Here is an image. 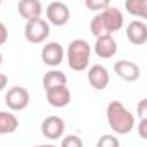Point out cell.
<instances>
[{"instance_id": "cell-10", "label": "cell", "mask_w": 147, "mask_h": 147, "mask_svg": "<svg viewBox=\"0 0 147 147\" xmlns=\"http://www.w3.org/2000/svg\"><path fill=\"white\" fill-rule=\"evenodd\" d=\"M87 80L91 84V87H94L96 91H103L108 87L110 84V74L108 69L103 65H92L87 72Z\"/></svg>"}, {"instance_id": "cell-17", "label": "cell", "mask_w": 147, "mask_h": 147, "mask_svg": "<svg viewBox=\"0 0 147 147\" xmlns=\"http://www.w3.org/2000/svg\"><path fill=\"white\" fill-rule=\"evenodd\" d=\"M125 10L134 17L147 21V0H125Z\"/></svg>"}, {"instance_id": "cell-21", "label": "cell", "mask_w": 147, "mask_h": 147, "mask_svg": "<svg viewBox=\"0 0 147 147\" xmlns=\"http://www.w3.org/2000/svg\"><path fill=\"white\" fill-rule=\"evenodd\" d=\"M137 115L140 116V120H147V98L139 101V105H137Z\"/></svg>"}, {"instance_id": "cell-18", "label": "cell", "mask_w": 147, "mask_h": 147, "mask_svg": "<svg viewBox=\"0 0 147 147\" xmlns=\"http://www.w3.org/2000/svg\"><path fill=\"white\" fill-rule=\"evenodd\" d=\"M111 0H86V7L92 12H101L105 9H108Z\"/></svg>"}, {"instance_id": "cell-8", "label": "cell", "mask_w": 147, "mask_h": 147, "mask_svg": "<svg viewBox=\"0 0 147 147\" xmlns=\"http://www.w3.org/2000/svg\"><path fill=\"white\" fill-rule=\"evenodd\" d=\"M65 132V121L60 116H48L41 123V134L48 140H57Z\"/></svg>"}, {"instance_id": "cell-6", "label": "cell", "mask_w": 147, "mask_h": 147, "mask_svg": "<svg viewBox=\"0 0 147 147\" xmlns=\"http://www.w3.org/2000/svg\"><path fill=\"white\" fill-rule=\"evenodd\" d=\"M46 17H48V22L53 24V26H65L70 19V9L63 3V2H51L48 7H46Z\"/></svg>"}, {"instance_id": "cell-20", "label": "cell", "mask_w": 147, "mask_h": 147, "mask_svg": "<svg viewBox=\"0 0 147 147\" xmlns=\"http://www.w3.org/2000/svg\"><path fill=\"white\" fill-rule=\"evenodd\" d=\"M60 147H84V144L79 135H67V137H63Z\"/></svg>"}, {"instance_id": "cell-15", "label": "cell", "mask_w": 147, "mask_h": 147, "mask_svg": "<svg viewBox=\"0 0 147 147\" xmlns=\"http://www.w3.org/2000/svg\"><path fill=\"white\" fill-rule=\"evenodd\" d=\"M19 128V120L12 111H0V135L14 134Z\"/></svg>"}, {"instance_id": "cell-19", "label": "cell", "mask_w": 147, "mask_h": 147, "mask_svg": "<svg viewBox=\"0 0 147 147\" xmlns=\"http://www.w3.org/2000/svg\"><path fill=\"white\" fill-rule=\"evenodd\" d=\"M96 147H120V140L115 137V135H101L96 142Z\"/></svg>"}, {"instance_id": "cell-2", "label": "cell", "mask_w": 147, "mask_h": 147, "mask_svg": "<svg viewBox=\"0 0 147 147\" xmlns=\"http://www.w3.org/2000/svg\"><path fill=\"white\" fill-rule=\"evenodd\" d=\"M106 120L110 128L118 135H127L135 127V118L120 101H111L106 108Z\"/></svg>"}, {"instance_id": "cell-27", "label": "cell", "mask_w": 147, "mask_h": 147, "mask_svg": "<svg viewBox=\"0 0 147 147\" xmlns=\"http://www.w3.org/2000/svg\"><path fill=\"white\" fill-rule=\"evenodd\" d=\"M0 3H2V0H0Z\"/></svg>"}, {"instance_id": "cell-5", "label": "cell", "mask_w": 147, "mask_h": 147, "mask_svg": "<svg viewBox=\"0 0 147 147\" xmlns=\"http://www.w3.org/2000/svg\"><path fill=\"white\" fill-rule=\"evenodd\" d=\"M29 101H31V96H29V91L22 86H14L7 91L5 94V105L9 106L10 111H22L29 106Z\"/></svg>"}, {"instance_id": "cell-24", "label": "cell", "mask_w": 147, "mask_h": 147, "mask_svg": "<svg viewBox=\"0 0 147 147\" xmlns=\"http://www.w3.org/2000/svg\"><path fill=\"white\" fill-rule=\"evenodd\" d=\"M7 84H9V77L5 74H0V92L7 87Z\"/></svg>"}, {"instance_id": "cell-13", "label": "cell", "mask_w": 147, "mask_h": 147, "mask_svg": "<svg viewBox=\"0 0 147 147\" xmlns=\"http://www.w3.org/2000/svg\"><path fill=\"white\" fill-rule=\"evenodd\" d=\"M127 39L135 45V46H140V45H146L147 43V24L142 21H132L128 26H127Z\"/></svg>"}, {"instance_id": "cell-9", "label": "cell", "mask_w": 147, "mask_h": 147, "mask_svg": "<svg viewBox=\"0 0 147 147\" xmlns=\"http://www.w3.org/2000/svg\"><path fill=\"white\" fill-rule=\"evenodd\" d=\"M46 99H48L50 106H53V108H65L70 105L72 94L67 86H58V87L46 91Z\"/></svg>"}, {"instance_id": "cell-22", "label": "cell", "mask_w": 147, "mask_h": 147, "mask_svg": "<svg viewBox=\"0 0 147 147\" xmlns=\"http://www.w3.org/2000/svg\"><path fill=\"white\" fill-rule=\"evenodd\" d=\"M137 132H139V135H140L142 139L147 140V120H140V123H139V127H137Z\"/></svg>"}, {"instance_id": "cell-23", "label": "cell", "mask_w": 147, "mask_h": 147, "mask_svg": "<svg viewBox=\"0 0 147 147\" xmlns=\"http://www.w3.org/2000/svg\"><path fill=\"white\" fill-rule=\"evenodd\" d=\"M7 39H9V29L5 28V24L0 22V45L7 43Z\"/></svg>"}, {"instance_id": "cell-3", "label": "cell", "mask_w": 147, "mask_h": 147, "mask_svg": "<svg viewBox=\"0 0 147 147\" xmlns=\"http://www.w3.org/2000/svg\"><path fill=\"white\" fill-rule=\"evenodd\" d=\"M91 60V46L86 39H74L67 48V62L69 67L75 72H82L87 69Z\"/></svg>"}, {"instance_id": "cell-16", "label": "cell", "mask_w": 147, "mask_h": 147, "mask_svg": "<svg viewBox=\"0 0 147 147\" xmlns=\"http://www.w3.org/2000/svg\"><path fill=\"white\" fill-rule=\"evenodd\" d=\"M58 86H67V75L62 72V70H50L43 75V89L48 91V89H53V87H58Z\"/></svg>"}, {"instance_id": "cell-11", "label": "cell", "mask_w": 147, "mask_h": 147, "mask_svg": "<svg viewBox=\"0 0 147 147\" xmlns=\"http://www.w3.org/2000/svg\"><path fill=\"white\" fill-rule=\"evenodd\" d=\"M115 72L120 79H123L127 82H135L140 77V67L130 60H118L115 63Z\"/></svg>"}, {"instance_id": "cell-1", "label": "cell", "mask_w": 147, "mask_h": 147, "mask_svg": "<svg viewBox=\"0 0 147 147\" xmlns=\"http://www.w3.org/2000/svg\"><path fill=\"white\" fill-rule=\"evenodd\" d=\"M91 33L96 38L111 36L113 33L120 31L123 28V14L116 7H108L101 12H96V16L91 19Z\"/></svg>"}, {"instance_id": "cell-4", "label": "cell", "mask_w": 147, "mask_h": 147, "mask_svg": "<svg viewBox=\"0 0 147 147\" xmlns=\"http://www.w3.org/2000/svg\"><path fill=\"white\" fill-rule=\"evenodd\" d=\"M24 36L33 45H39V43L46 41V38L50 36V22L41 17L34 19V21H28L26 28H24Z\"/></svg>"}, {"instance_id": "cell-14", "label": "cell", "mask_w": 147, "mask_h": 147, "mask_svg": "<svg viewBox=\"0 0 147 147\" xmlns=\"http://www.w3.org/2000/svg\"><path fill=\"white\" fill-rule=\"evenodd\" d=\"M17 10H19V14H21L22 19L34 21V19H39L41 17L43 5H41L39 0H19Z\"/></svg>"}, {"instance_id": "cell-7", "label": "cell", "mask_w": 147, "mask_h": 147, "mask_svg": "<svg viewBox=\"0 0 147 147\" xmlns=\"http://www.w3.org/2000/svg\"><path fill=\"white\" fill-rule=\"evenodd\" d=\"M63 55H65V51H63L62 45L57 41H50L41 48V60L48 67H58L63 62Z\"/></svg>"}, {"instance_id": "cell-12", "label": "cell", "mask_w": 147, "mask_h": 147, "mask_svg": "<svg viewBox=\"0 0 147 147\" xmlns=\"http://www.w3.org/2000/svg\"><path fill=\"white\" fill-rule=\"evenodd\" d=\"M118 51V45L115 41L113 36H99L96 38V43H94V53L103 58V60H108L113 58Z\"/></svg>"}, {"instance_id": "cell-26", "label": "cell", "mask_w": 147, "mask_h": 147, "mask_svg": "<svg viewBox=\"0 0 147 147\" xmlns=\"http://www.w3.org/2000/svg\"><path fill=\"white\" fill-rule=\"evenodd\" d=\"M2 62H3V57H2V53H0V65H2Z\"/></svg>"}, {"instance_id": "cell-25", "label": "cell", "mask_w": 147, "mask_h": 147, "mask_svg": "<svg viewBox=\"0 0 147 147\" xmlns=\"http://www.w3.org/2000/svg\"><path fill=\"white\" fill-rule=\"evenodd\" d=\"M34 147H55L53 144H43V146H34Z\"/></svg>"}]
</instances>
